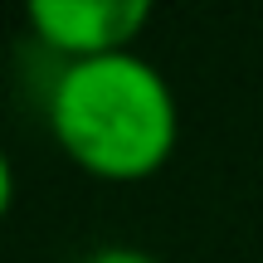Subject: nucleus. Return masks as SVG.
I'll return each mask as SVG.
<instances>
[{
  "mask_svg": "<svg viewBox=\"0 0 263 263\" xmlns=\"http://www.w3.org/2000/svg\"><path fill=\"white\" fill-rule=\"evenodd\" d=\"M49 132L73 166L103 180H146L171 161L180 107L146 54L64 64L49 83Z\"/></svg>",
  "mask_w": 263,
  "mask_h": 263,
  "instance_id": "nucleus-1",
  "label": "nucleus"
},
{
  "mask_svg": "<svg viewBox=\"0 0 263 263\" xmlns=\"http://www.w3.org/2000/svg\"><path fill=\"white\" fill-rule=\"evenodd\" d=\"M25 20L39 34V44L64 54V64H78V59L127 54L137 34L151 25V5L146 0H29Z\"/></svg>",
  "mask_w": 263,
  "mask_h": 263,
  "instance_id": "nucleus-2",
  "label": "nucleus"
},
{
  "mask_svg": "<svg viewBox=\"0 0 263 263\" xmlns=\"http://www.w3.org/2000/svg\"><path fill=\"white\" fill-rule=\"evenodd\" d=\"M83 263H161V258L137 249V244H107V249H93Z\"/></svg>",
  "mask_w": 263,
  "mask_h": 263,
  "instance_id": "nucleus-3",
  "label": "nucleus"
}]
</instances>
